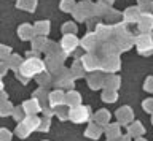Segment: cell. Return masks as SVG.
<instances>
[]
</instances>
